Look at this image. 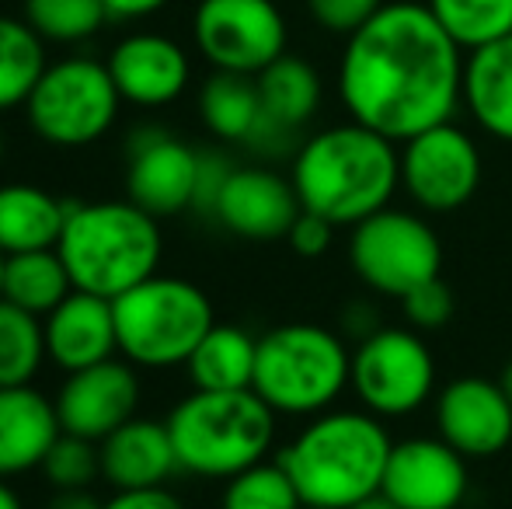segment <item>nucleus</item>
<instances>
[{
    "label": "nucleus",
    "mask_w": 512,
    "mask_h": 509,
    "mask_svg": "<svg viewBox=\"0 0 512 509\" xmlns=\"http://www.w3.org/2000/svg\"><path fill=\"white\" fill-rule=\"evenodd\" d=\"M349 387L366 412L401 419L432 398L436 360L415 328H377L352 349Z\"/></svg>",
    "instance_id": "9d476101"
},
{
    "label": "nucleus",
    "mask_w": 512,
    "mask_h": 509,
    "mask_svg": "<svg viewBox=\"0 0 512 509\" xmlns=\"http://www.w3.org/2000/svg\"><path fill=\"white\" fill-rule=\"evenodd\" d=\"M255 81H258V95H262V119L286 129V133L300 136V129L321 109V77L300 56L283 53Z\"/></svg>",
    "instance_id": "393cba45"
},
{
    "label": "nucleus",
    "mask_w": 512,
    "mask_h": 509,
    "mask_svg": "<svg viewBox=\"0 0 512 509\" xmlns=\"http://www.w3.org/2000/svg\"><path fill=\"white\" fill-rule=\"evenodd\" d=\"M352 381V353L342 335L310 321H290L258 339L255 391L276 415H321Z\"/></svg>",
    "instance_id": "423d86ee"
},
{
    "label": "nucleus",
    "mask_w": 512,
    "mask_h": 509,
    "mask_svg": "<svg viewBox=\"0 0 512 509\" xmlns=\"http://www.w3.org/2000/svg\"><path fill=\"white\" fill-rule=\"evenodd\" d=\"M304 509H324V506H304Z\"/></svg>",
    "instance_id": "49530a36"
},
{
    "label": "nucleus",
    "mask_w": 512,
    "mask_h": 509,
    "mask_svg": "<svg viewBox=\"0 0 512 509\" xmlns=\"http://www.w3.org/2000/svg\"><path fill=\"white\" fill-rule=\"evenodd\" d=\"M192 39L213 70L258 77L286 53V21L272 0H203Z\"/></svg>",
    "instance_id": "9b49d317"
},
{
    "label": "nucleus",
    "mask_w": 512,
    "mask_h": 509,
    "mask_svg": "<svg viewBox=\"0 0 512 509\" xmlns=\"http://www.w3.org/2000/svg\"><path fill=\"white\" fill-rule=\"evenodd\" d=\"M349 262L370 290L405 300L443 272V245L425 217L384 206L352 227Z\"/></svg>",
    "instance_id": "1a4fd4ad"
},
{
    "label": "nucleus",
    "mask_w": 512,
    "mask_h": 509,
    "mask_svg": "<svg viewBox=\"0 0 512 509\" xmlns=\"http://www.w3.org/2000/svg\"><path fill=\"white\" fill-rule=\"evenodd\" d=\"M481 150L453 123H439L401 147V185L425 213H453L474 199L481 185Z\"/></svg>",
    "instance_id": "f8f14e48"
},
{
    "label": "nucleus",
    "mask_w": 512,
    "mask_h": 509,
    "mask_svg": "<svg viewBox=\"0 0 512 509\" xmlns=\"http://www.w3.org/2000/svg\"><path fill=\"white\" fill-rule=\"evenodd\" d=\"M220 509H304L290 471L276 461H258L251 468L227 478L220 496Z\"/></svg>",
    "instance_id": "7c9ffc66"
},
{
    "label": "nucleus",
    "mask_w": 512,
    "mask_h": 509,
    "mask_svg": "<svg viewBox=\"0 0 512 509\" xmlns=\"http://www.w3.org/2000/svg\"><path fill=\"white\" fill-rule=\"evenodd\" d=\"M199 116L206 129L227 143H248L262 119V95L258 81L248 74H230L213 70V77L199 91Z\"/></svg>",
    "instance_id": "a878e982"
},
{
    "label": "nucleus",
    "mask_w": 512,
    "mask_h": 509,
    "mask_svg": "<svg viewBox=\"0 0 512 509\" xmlns=\"http://www.w3.org/2000/svg\"><path fill=\"white\" fill-rule=\"evenodd\" d=\"M42 475L56 492L67 489H88L95 478H102V450L98 443L81 440V436L60 433V440L53 443V450L42 461Z\"/></svg>",
    "instance_id": "473e14b6"
},
{
    "label": "nucleus",
    "mask_w": 512,
    "mask_h": 509,
    "mask_svg": "<svg viewBox=\"0 0 512 509\" xmlns=\"http://www.w3.org/2000/svg\"><path fill=\"white\" fill-rule=\"evenodd\" d=\"M464 49L415 0L384 4L345 39L338 95L352 123L405 143L464 102Z\"/></svg>",
    "instance_id": "f257e3e1"
},
{
    "label": "nucleus",
    "mask_w": 512,
    "mask_h": 509,
    "mask_svg": "<svg viewBox=\"0 0 512 509\" xmlns=\"http://www.w3.org/2000/svg\"><path fill=\"white\" fill-rule=\"evenodd\" d=\"M56 252L77 290L115 300L157 272L164 255L161 220L133 199L70 203Z\"/></svg>",
    "instance_id": "20e7f679"
},
{
    "label": "nucleus",
    "mask_w": 512,
    "mask_h": 509,
    "mask_svg": "<svg viewBox=\"0 0 512 509\" xmlns=\"http://www.w3.org/2000/svg\"><path fill=\"white\" fill-rule=\"evenodd\" d=\"M290 178L272 168H234L213 206V220L244 241H283L300 217Z\"/></svg>",
    "instance_id": "f3484780"
},
{
    "label": "nucleus",
    "mask_w": 512,
    "mask_h": 509,
    "mask_svg": "<svg viewBox=\"0 0 512 509\" xmlns=\"http://www.w3.org/2000/svg\"><path fill=\"white\" fill-rule=\"evenodd\" d=\"M102 509H185L182 499L175 492H168L164 485L157 489H122L112 499H105Z\"/></svg>",
    "instance_id": "4c0bfd02"
},
{
    "label": "nucleus",
    "mask_w": 512,
    "mask_h": 509,
    "mask_svg": "<svg viewBox=\"0 0 512 509\" xmlns=\"http://www.w3.org/2000/svg\"><path fill=\"white\" fill-rule=\"evenodd\" d=\"M0 509H25L18 492L7 485V478H0Z\"/></svg>",
    "instance_id": "79ce46f5"
},
{
    "label": "nucleus",
    "mask_w": 512,
    "mask_h": 509,
    "mask_svg": "<svg viewBox=\"0 0 512 509\" xmlns=\"http://www.w3.org/2000/svg\"><path fill=\"white\" fill-rule=\"evenodd\" d=\"M49 509H102V503L88 489H67V492H56Z\"/></svg>",
    "instance_id": "ea45409f"
},
{
    "label": "nucleus",
    "mask_w": 512,
    "mask_h": 509,
    "mask_svg": "<svg viewBox=\"0 0 512 509\" xmlns=\"http://www.w3.org/2000/svg\"><path fill=\"white\" fill-rule=\"evenodd\" d=\"M98 450H102V478L115 492L157 489L178 471L168 422L143 419V415H136L112 436H105Z\"/></svg>",
    "instance_id": "412c9836"
},
{
    "label": "nucleus",
    "mask_w": 512,
    "mask_h": 509,
    "mask_svg": "<svg viewBox=\"0 0 512 509\" xmlns=\"http://www.w3.org/2000/svg\"><path fill=\"white\" fill-rule=\"evenodd\" d=\"M4 265H7V255L0 252V290H4Z\"/></svg>",
    "instance_id": "c03bdc74"
},
{
    "label": "nucleus",
    "mask_w": 512,
    "mask_h": 509,
    "mask_svg": "<svg viewBox=\"0 0 512 509\" xmlns=\"http://www.w3.org/2000/svg\"><path fill=\"white\" fill-rule=\"evenodd\" d=\"M230 171H234V164L223 154L206 150V154L199 157V185H196V206H192V210L213 217V206H216V199H220L223 185H227Z\"/></svg>",
    "instance_id": "e433bc0d"
},
{
    "label": "nucleus",
    "mask_w": 512,
    "mask_h": 509,
    "mask_svg": "<svg viewBox=\"0 0 512 509\" xmlns=\"http://www.w3.org/2000/svg\"><path fill=\"white\" fill-rule=\"evenodd\" d=\"M290 248L304 258H321L324 252L331 248L335 241V224L321 213H310V210H300V217L293 220L290 234H286Z\"/></svg>",
    "instance_id": "c9c22d12"
},
{
    "label": "nucleus",
    "mask_w": 512,
    "mask_h": 509,
    "mask_svg": "<svg viewBox=\"0 0 512 509\" xmlns=\"http://www.w3.org/2000/svg\"><path fill=\"white\" fill-rule=\"evenodd\" d=\"M60 429L81 440L102 443L119 426L136 419L140 408V374L129 360H105L67 374L56 391Z\"/></svg>",
    "instance_id": "4468645a"
},
{
    "label": "nucleus",
    "mask_w": 512,
    "mask_h": 509,
    "mask_svg": "<svg viewBox=\"0 0 512 509\" xmlns=\"http://www.w3.org/2000/svg\"><path fill=\"white\" fill-rule=\"evenodd\" d=\"M67 210L70 199H56L39 185H0V252L21 255L56 248L67 224Z\"/></svg>",
    "instance_id": "4be33fe9"
},
{
    "label": "nucleus",
    "mask_w": 512,
    "mask_h": 509,
    "mask_svg": "<svg viewBox=\"0 0 512 509\" xmlns=\"http://www.w3.org/2000/svg\"><path fill=\"white\" fill-rule=\"evenodd\" d=\"M0 164H4V133H0Z\"/></svg>",
    "instance_id": "a18cd8bd"
},
{
    "label": "nucleus",
    "mask_w": 512,
    "mask_h": 509,
    "mask_svg": "<svg viewBox=\"0 0 512 509\" xmlns=\"http://www.w3.org/2000/svg\"><path fill=\"white\" fill-rule=\"evenodd\" d=\"M42 332L46 356L67 374L105 363L119 353L112 300L88 290H74L63 304H56L42 318Z\"/></svg>",
    "instance_id": "6ab92c4d"
},
{
    "label": "nucleus",
    "mask_w": 512,
    "mask_h": 509,
    "mask_svg": "<svg viewBox=\"0 0 512 509\" xmlns=\"http://www.w3.org/2000/svg\"><path fill=\"white\" fill-rule=\"evenodd\" d=\"M25 21L46 42L74 46L102 32L108 7L105 0H25Z\"/></svg>",
    "instance_id": "2f4dec72"
},
{
    "label": "nucleus",
    "mask_w": 512,
    "mask_h": 509,
    "mask_svg": "<svg viewBox=\"0 0 512 509\" xmlns=\"http://www.w3.org/2000/svg\"><path fill=\"white\" fill-rule=\"evenodd\" d=\"M168 433L175 443L178 471L199 478H234L237 471L265 461L276 440V412L248 391H196L171 408Z\"/></svg>",
    "instance_id": "39448f33"
},
{
    "label": "nucleus",
    "mask_w": 512,
    "mask_h": 509,
    "mask_svg": "<svg viewBox=\"0 0 512 509\" xmlns=\"http://www.w3.org/2000/svg\"><path fill=\"white\" fill-rule=\"evenodd\" d=\"M122 95L108 63L91 56H67L49 63L25 102L28 126L53 147H88L102 140L119 119Z\"/></svg>",
    "instance_id": "6e6552de"
},
{
    "label": "nucleus",
    "mask_w": 512,
    "mask_h": 509,
    "mask_svg": "<svg viewBox=\"0 0 512 509\" xmlns=\"http://www.w3.org/2000/svg\"><path fill=\"white\" fill-rule=\"evenodd\" d=\"M168 0H105L108 7V18L115 21H140V18H150L157 14Z\"/></svg>",
    "instance_id": "58836bf2"
},
{
    "label": "nucleus",
    "mask_w": 512,
    "mask_h": 509,
    "mask_svg": "<svg viewBox=\"0 0 512 509\" xmlns=\"http://www.w3.org/2000/svg\"><path fill=\"white\" fill-rule=\"evenodd\" d=\"M384 4L387 0H307V11L324 32L345 35V39H349V35L359 32Z\"/></svg>",
    "instance_id": "f704fd0d"
},
{
    "label": "nucleus",
    "mask_w": 512,
    "mask_h": 509,
    "mask_svg": "<svg viewBox=\"0 0 512 509\" xmlns=\"http://www.w3.org/2000/svg\"><path fill=\"white\" fill-rule=\"evenodd\" d=\"M199 157L203 150L189 147L168 129L140 126L126 140V196L157 220L192 210Z\"/></svg>",
    "instance_id": "ddd939ff"
},
{
    "label": "nucleus",
    "mask_w": 512,
    "mask_h": 509,
    "mask_svg": "<svg viewBox=\"0 0 512 509\" xmlns=\"http://www.w3.org/2000/svg\"><path fill=\"white\" fill-rule=\"evenodd\" d=\"M60 433L56 401L39 387H0V478H18L42 468Z\"/></svg>",
    "instance_id": "aec40b11"
},
{
    "label": "nucleus",
    "mask_w": 512,
    "mask_h": 509,
    "mask_svg": "<svg viewBox=\"0 0 512 509\" xmlns=\"http://www.w3.org/2000/svg\"><path fill=\"white\" fill-rule=\"evenodd\" d=\"M108 74L122 102L140 109H164L189 88V53L161 32H133L108 53Z\"/></svg>",
    "instance_id": "a211bd4d"
},
{
    "label": "nucleus",
    "mask_w": 512,
    "mask_h": 509,
    "mask_svg": "<svg viewBox=\"0 0 512 509\" xmlns=\"http://www.w3.org/2000/svg\"><path fill=\"white\" fill-rule=\"evenodd\" d=\"M464 105L488 136L512 143V35L464 60Z\"/></svg>",
    "instance_id": "5701e85b"
},
{
    "label": "nucleus",
    "mask_w": 512,
    "mask_h": 509,
    "mask_svg": "<svg viewBox=\"0 0 512 509\" xmlns=\"http://www.w3.org/2000/svg\"><path fill=\"white\" fill-rule=\"evenodd\" d=\"M74 290L77 286H74V279H70L67 265H63V258L56 248L7 255L4 290H0V297L25 307L28 314L46 318V314L53 311L56 304H63Z\"/></svg>",
    "instance_id": "bb28decb"
},
{
    "label": "nucleus",
    "mask_w": 512,
    "mask_h": 509,
    "mask_svg": "<svg viewBox=\"0 0 512 509\" xmlns=\"http://www.w3.org/2000/svg\"><path fill=\"white\" fill-rule=\"evenodd\" d=\"M112 311L119 356L136 370L185 367L203 335L216 325L213 300L203 286L161 272L115 297Z\"/></svg>",
    "instance_id": "0eeeda50"
},
{
    "label": "nucleus",
    "mask_w": 512,
    "mask_h": 509,
    "mask_svg": "<svg viewBox=\"0 0 512 509\" xmlns=\"http://www.w3.org/2000/svg\"><path fill=\"white\" fill-rule=\"evenodd\" d=\"M352 509H401V506L391 496H384V492H373L370 499H363V503H356Z\"/></svg>",
    "instance_id": "a19ab883"
},
{
    "label": "nucleus",
    "mask_w": 512,
    "mask_h": 509,
    "mask_svg": "<svg viewBox=\"0 0 512 509\" xmlns=\"http://www.w3.org/2000/svg\"><path fill=\"white\" fill-rule=\"evenodd\" d=\"M258 339L237 325H213L185 363L196 391H248L255 384Z\"/></svg>",
    "instance_id": "b1692460"
},
{
    "label": "nucleus",
    "mask_w": 512,
    "mask_h": 509,
    "mask_svg": "<svg viewBox=\"0 0 512 509\" xmlns=\"http://www.w3.org/2000/svg\"><path fill=\"white\" fill-rule=\"evenodd\" d=\"M467 489V457L443 436H411L394 443L380 485V492L401 509H460Z\"/></svg>",
    "instance_id": "2eb2a0df"
},
{
    "label": "nucleus",
    "mask_w": 512,
    "mask_h": 509,
    "mask_svg": "<svg viewBox=\"0 0 512 509\" xmlns=\"http://www.w3.org/2000/svg\"><path fill=\"white\" fill-rule=\"evenodd\" d=\"M290 182L304 210L335 227H356L391 206L401 185V154L394 140L363 123L328 126L297 147Z\"/></svg>",
    "instance_id": "f03ea898"
},
{
    "label": "nucleus",
    "mask_w": 512,
    "mask_h": 509,
    "mask_svg": "<svg viewBox=\"0 0 512 509\" xmlns=\"http://www.w3.org/2000/svg\"><path fill=\"white\" fill-rule=\"evenodd\" d=\"M394 440L380 415L366 408H328L310 422L279 454L290 471L304 506L352 509L380 492Z\"/></svg>",
    "instance_id": "7ed1b4c3"
},
{
    "label": "nucleus",
    "mask_w": 512,
    "mask_h": 509,
    "mask_svg": "<svg viewBox=\"0 0 512 509\" xmlns=\"http://www.w3.org/2000/svg\"><path fill=\"white\" fill-rule=\"evenodd\" d=\"M46 360L42 318L0 297V387L32 384Z\"/></svg>",
    "instance_id": "c85d7f7f"
},
{
    "label": "nucleus",
    "mask_w": 512,
    "mask_h": 509,
    "mask_svg": "<svg viewBox=\"0 0 512 509\" xmlns=\"http://www.w3.org/2000/svg\"><path fill=\"white\" fill-rule=\"evenodd\" d=\"M46 67V39L28 21L0 14V112L25 105Z\"/></svg>",
    "instance_id": "cd10ccee"
},
{
    "label": "nucleus",
    "mask_w": 512,
    "mask_h": 509,
    "mask_svg": "<svg viewBox=\"0 0 512 509\" xmlns=\"http://www.w3.org/2000/svg\"><path fill=\"white\" fill-rule=\"evenodd\" d=\"M436 429L464 457L488 461L512 443V401L499 381L457 377L436 398Z\"/></svg>",
    "instance_id": "dca6fc26"
},
{
    "label": "nucleus",
    "mask_w": 512,
    "mask_h": 509,
    "mask_svg": "<svg viewBox=\"0 0 512 509\" xmlns=\"http://www.w3.org/2000/svg\"><path fill=\"white\" fill-rule=\"evenodd\" d=\"M401 304H405V314L415 332H436V328H443L446 321L453 318V311H457V297H453V290L446 286L443 276L429 279V283H422L418 290H411Z\"/></svg>",
    "instance_id": "72a5a7b5"
},
{
    "label": "nucleus",
    "mask_w": 512,
    "mask_h": 509,
    "mask_svg": "<svg viewBox=\"0 0 512 509\" xmlns=\"http://www.w3.org/2000/svg\"><path fill=\"white\" fill-rule=\"evenodd\" d=\"M425 7L467 53L512 35V0H429Z\"/></svg>",
    "instance_id": "c756f323"
},
{
    "label": "nucleus",
    "mask_w": 512,
    "mask_h": 509,
    "mask_svg": "<svg viewBox=\"0 0 512 509\" xmlns=\"http://www.w3.org/2000/svg\"><path fill=\"white\" fill-rule=\"evenodd\" d=\"M499 384H502V391H506V394H509V401H512V356L506 360V367H502Z\"/></svg>",
    "instance_id": "37998d69"
}]
</instances>
